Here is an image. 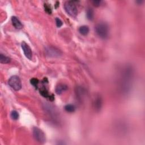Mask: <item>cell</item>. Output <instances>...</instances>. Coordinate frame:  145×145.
Masks as SVG:
<instances>
[{
	"label": "cell",
	"mask_w": 145,
	"mask_h": 145,
	"mask_svg": "<svg viewBox=\"0 0 145 145\" xmlns=\"http://www.w3.org/2000/svg\"><path fill=\"white\" fill-rule=\"evenodd\" d=\"M21 47L23 51L24 55L29 60H32V52L30 46L27 44L26 42L23 41L21 44Z\"/></svg>",
	"instance_id": "cell-6"
},
{
	"label": "cell",
	"mask_w": 145,
	"mask_h": 145,
	"mask_svg": "<svg viewBox=\"0 0 145 145\" xmlns=\"http://www.w3.org/2000/svg\"><path fill=\"white\" fill-rule=\"evenodd\" d=\"M56 26L57 27H61L63 26V23L62 22V20L60 19L59 18H56Z\"/></svg>",
	"instance_id": "cell-16"
},
{
	"label": "cell",
	"mask_w": 145,
	"mask_h": 145,
	"mask_svg": "<svg viewBox=\"0 0 145 145\" xmlns=\"http://www.w3.org/2000/svg\"><path fill=\"white\" fill-rule=\"evenodd\" d=\"M65 11L72 17H76L78 14V10L76 6L72 1H66L64 4Z\"/></svg>",
	"instance_id": "cell-2"
},
{
	"label": "cell",
	"mask_w": 145,
	"mask_h": 145,
	"mask_svg": "<svg viewBox=\"0 0 145 145\" xmlns=\"http://www.w3.org/2000/svg\"><path fill=\"white\" fill-rule=\"evenodd\" d=\"M47 56L51 57H59L61 56V52L59 49L53 47H48L45 48Z\"/></svg>",
	"instance_id": "cell-5"
},
{
	"label": "cell",
	"mask_w": 145,
	"mask_h": 145,
	"mask_svg": "<svg viewBox=\"0 0 145 145\" xmlns=\"http://www.w3.org/2000/svg\"><path fill=\"white\" fill-rule=\"evenodd\" d=\"M33 136L35 140L40 144H43L45 142V135L42 130L38 127H34L32 130Z\"/></svg>",
	"instance_id": "cell-4"
},
{
	"label": "cell",
	"mask_w": 145,
	"mask_h": 145,
	"mask_svg": "<svg viewBox=\"0 0 145 145\" xmlns=\"http://www.w3.org/2000/svg\"><path fill=\"white\" fill-rule=\"evenodd\" d=\"M65 110L68 112H74L75 110V107L72 104H68L65 106Z\"/></svg>",
	"instance_id": "cell-13"
},
{
	"label": "cell",
	"mask_w": 145,
	"mask_h": 145,
	"mask_svg": "<svg viewBox=\"0 0 145 145\" xmlns=\"http://www.w3.org/2000/svg\"><path fill=\"white\" fill-rule=\"evenodd\" d=\"M44 8H45V11L47 12V13H48L49 14H51L52 13V10L50 6L48 5H47V4H45L44 5Z\"/></svg>",
	"instance_id": "cell-18"
},
{
	"label": "cell",
	"mask_w": 145,
	"mask_h": 145,
	"mask_svg": "<svg viewBox=\"0 0 145 145\" xmlns=\"http://www.w3.org/2000/svg\"><path fill=\"white\" fill-rule=\"evenodd\" d=\"M79 32L83 35H87L89 32V28L87 26H82L79 28Z\"/></svg>",
	"instance_id": "cell-9"
},
{
	"label": "cell",
	"mask_w": 145,
	"mask_h": 145,
	"mask_svg": "<svg viewBox=\"0 0 145 145\" xmlns=\"http://www.w3.org/2000/svg\"><path fill=\"white\" fill-rule=\"evenodd\" d=\"M68 86L66 85V84H59L56 86L55 89V91L56 93L58 95L61 94L62 93H63L64 92H65V91L68 90Z\"/></svg>",
	"instance_id": "cell-7"
},
{
	"label": "cell",
	"mask_w": 145,
	"mask_h": 145,
	"mask_svg": "<svg viewBox=\"0 0 145 145\" xmlns=\"http://www.w3.org/2000/svg\"><path fill=\"white\" fill-rule=\"evenodd\" d=\"M40 93L43 96L45 97V98H49V96H51V95L49 94L48 91L45 88H43V89H41V90H40Z\"/></svg>",
	"instance_id": "cell-14"
},
{
	"label": "cell",
	"mask_w": 145,
	"mask_h": 145,
	"mask_svg": "<svg viewBox=\"0 0 145 145\" xmlns=\"http://www.w3.org/2000/svg\"><path fill=\"white\" fill-rule=\"evenodd\" d=\"M0 62L1 64H8L10 62V59L9 57L5 56L2 54L0 55Z\"/></svg>",
	"instance_id": "cell-12"
},
{
	"label": "cell",
	"mask_w": 145,
	"mask_h": 145,
	"mask_svg": "<svg viewBox=\"0 0 145 145\" xmlns=\"http://www.w3.org/2000/svg\"><path fill=\"white\" fill-rule=\"evenodd\" d=\"M10 116H11V119L14 120H18V118H19V114H18V113L16 111H12Z\"/></svg>",
	"instance_id": "cell-15"
},
{
	"label": "cell",
	"mask_w": 145,
	"mask_h": 145,
	"mask_svg": "<svg viewBox=\"0 0 145 145\" xmlns=\"http://www.w3.org/2000/svg\"><path fill=\"white\" fill-rule=\"evenodd\" d=\"M86 15H87V19L88 20H91L94 19V12L92 8H88V9L87 10Z\"/></svg>",
	"instance_id": "cell-10"
},
{
	"label": "cell",
	"mask_w": 145,
	"mask_h": 145,
	"mask_svg": "<svg viewBox=\"0 0 145 145\" xmlns=\"http://www.w3.org/2000/svg\"><path fill=\"white\" fill-rule=\"evenodd\" d=\"M58 4H59V2L57 1V2H56V8H57V6H59V5H58Z\"/></svg>",
	"instance_id": "cell-20"
},
{
	"label": "cell",
	"mask_w": 145,
	"mask_h": 145,
	"mask_svg": "<svg viewBox=\"0 0 145 145\" xmlns=\"http://www.w3.org/2000/svg\"><path fill=\"white\" fill-rule=\"evenodd\" d=\"M9 86L15 91H19L22 88V82L19 76L13 75L9 79Z\"/></svg>",
	"instance_id": "cell-3"
},
{
	"label": "cell",
	"mask_w": 145,
	"mask_h": 145,
	"mask_svg": "<svg viewBox=\"0 0 145 145\" xmlns=\"http://www.w3.org/2000/svg\"><path fill=\"white\" fill-rule=\"evenodd\" d=\"M39 82V80L38 79H36V78H32V79H31L30 80L31 84L35 87L38 86Z\"/></svg>",
	"instance_id": "cell-17"
},
{
	"label": "cell",
	"mask_w": 145,
	"mask_h": 145,
	"mask_svg": "<svg viewBox=\"0 0 145 145\" xmlns=\"http://www.w3.org/2000/svg\"><path fill=\"white\" fill-rule=\"evenodd\" d=\"M101 105H102V100H101L100 97L99 96L96 99V100H95V107L96 109L100 110L101 107Z\"/></svg>",
	"instance_id": "cell-11"
},
{
	"label": "cell",
	"mask_w": 145,
	"mask_h": 145,
	"mask_svg": "<svg viewBox=\"0 0 145 145\" xmlns=\"http://www.w3.org/2000/svg\"><path fill=\"white\" fill-rule=\"evenodd\" d=\"M92 3H93V5H94L95 6L98 7L99 6H100L101 1H99V0H97V1H92Z\"/></svg>",
	"instance_id": "cell-19"
},
{
	"label": "cell",
	"mask_w": 145,
	"mask_h": 145,
	"mask_svg": "<svg viewBox=\"0 0 145 145\" xmlns=\"http://www.w3.org/2000/svg\"><path fill=\"white\" fill-rule=\"evenodd\" d=\"M11 22L13 23V26L16 29H21L23 28V25L20 22V20L18 19L17 17L13 16L11 17Z\"/></svg>",
	"instance_id": "cell-8"
},
{
	"label": "cell",
	"mask_w": 145,
	"mask_h": 145,
	"mask_svg": "<svg viewBox=\"0 0 145 145\" xmlns=\"http://www.w3.org/2000/svg\"><path fill=\"white\" fill-rule=\"evenodd\" d=\"M95 31L97 35L102 39L107 38L109 34L108 26L105 22H100L95 26Z\"/></svg>",
	"instance_id": "cell-1"
}]
</instances>
